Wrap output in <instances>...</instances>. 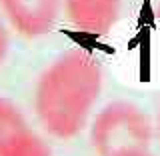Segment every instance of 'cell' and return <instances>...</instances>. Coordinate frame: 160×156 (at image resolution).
Returning <instances> with one entry per match:
<instances>
[{"mask_svg":"<svg viewBox=\"0 0 160 156\" xmlns=\"http://www.w3.org/2000/svg\"><path fill=\"white\" fill-rule=\"evenodd\" d=\"M100 92V60L86 50L70 48L40 74L34 90V110L50 136L68 140L86 128Z\"/></svg>","mask_w":160,"mask_h":156,"instance_id":"cell-1","label":"cell"},{"mask_svg":"<svg viewBox=\"0 0 160 156\" xmlns=\"http://www.w3.org/2000/svg\"><path fill=\"white\" fill-rule=\"evenodd\" d=\"M150 140L152 124L146 112L124 100L106 104L90 124V142L100 156L148 150Z\"/></svg>","mask_w":160,"mask_h":156,"instance_id":"cell-2","label":"cell"},{"mask_svg":"<svg viewBox=\"0 0 160 156\" xmlns=\"http://www.w3.org/2000/svg\"><path fill=\"white\" fill-rule=\"evenodd\" d=\"M0 156H52L46 140L30 128L12 100L0 96Z\"/></svg>","mask_w":160,"mask_h":156,"instance_id":"cell-3","label":"cell"},{"mask_svg":"<svg viewBox=\"0 0 160 156\" xmlns=\"http://www.w3.org/2000/svg\"><path fill=\"white\" fill-rule=\"evenodd\" d=\"M8 22L26 38H40L54 28L60 0H0Z\"/></svg>","mask_w":160,"mask_h":156,"instance_id":"cell-4","label":"cell"},{"mask_svg":"<svg viewBox=\"0 0 160 156\" xmlns=\"http://www.w3.org/2000/svg\"><path fill=\"white\" fill-rule=\"evenodd\" d=\"M64 12L74 28L90 36H104L116 26L122 0H64Z\"/></svg>","mask_w":160,"mask_h":156,"instance_id":"cell-5","label":"cell"},{"mask_svg":"<svg viewBox=\"0 0 160 156\" xmlns=\"http://www.w3.org/2000/svg\"><path fill=\"white\" fill-rule=\"evenodd\" d=\"M8 46H10V38H8V30L4 26V22L0 20V66L4 64L8 54Z\"/></svg>","mask_w":160,"mask_h":156,"instance_id":"cell-6","label":"cell"},{"mask_svg":"<svg viewBox=\"0 0 160 156\" xmlns=\"http://www.w3.org/2000/svg\"><path fill=\"white\" fill-rule=\"evenodd\" d=\"M114 156H154L150 150H130V152H122V154H114Z\"/></svg>","mask_w":160,"mask_h":156,"instance_id":"cell-7","label":"cell"},{"mask_svg":"<svg viewBox=\"0 0 160 156\" xmlns=\"http://www.w3.org/2000/svg\"><path fill=\"white\" fill-rule=\"evenodd\" d=\"M156 134H158V142H160V112H158V124H156Z\"/></svg>","mask_w":160,"mask_h":156,"instance_id":"cell-8","label":"cell"}]
</instances>
